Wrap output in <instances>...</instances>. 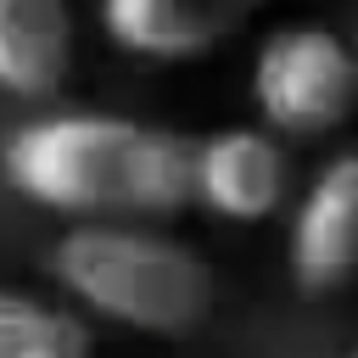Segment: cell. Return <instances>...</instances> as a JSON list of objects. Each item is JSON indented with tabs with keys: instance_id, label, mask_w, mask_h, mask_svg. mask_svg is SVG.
<instances>
[{
	"instance_id": "6da1fadb",
	"label": "cell",
	"mask_w": 358,
	"mask_h": 358,
	"mask_svg": "<svg viewBox=\"0 0 358 358\" xmlns=\"http://www.w3.org/2000/svg\"><path fill=\"white\" fill-rule=\"evenodd\" d=\"M190 151L196 140L134 117L45 112L11 129L0 173L22 201L67 224L173 218L179 207H190Z\"/></svg>"
},
{
	"instance_id": "7a4b0ae2",
	"label": "cell",
	"mask_w": 358,
	"mask_h": 358,
	"mask_svg": "<svg viewBox=\"0 0 358 358\" xmlns=\"http://www.w3.org/2000/svg\"><path fill=\"white\" fill-rule=\"evenodd\" d=\"M56 291L134 336H190L213 313V268L157 218L67 224L50 252Z\"/></svg>"
},
{
	"instance_id": "3957f363",
	"label": "cell",
	"mask_w": 358,
	"mask_h": 358,
	"mask_svg": "<svg viewBox=\"0 0 358 358\" xmlns=\"http://www.w3.org/2000/svg\"><path fill=\"white\" fill-rule=\"evenodd\" d=\"M252 106L280 140L341 129L358 106V50L319 22L274 28L252 56Z\"/></svg>"
},
{
	"instance_id": "277c9868",
	"label": "cell",
	"mask_w": 358,
	"mask_h": 358,
	"mask_svg": "<svg viewBox=\"0 0 358 358\" xmlns=\"http://www.w3.org/2000/svg\"><path fill=\"white\" fill-rule=\"evenodd\" d=\"M291 196V157L280 145V134L263 123H241V129H218L207 140H196L190 151V201L207 207L224 224H263L285 207Z\"/></svg>"
},
{
	"instance_id": "5b68a950",
	"label": "cell",
	"mask_w": 358,
	"mask_h": 358,
	"mask_svg": "<svg viewBox=\"0 0 358 358\" xmlns=\"http://www.w3.org/2000/svg\"><path fill=\"white\" fill-rule=\"evenodd\" d=\"M285 268L302 291H336L358 274V151L330 157L296 196Z\"/></svg>"
},
{
	"instance_id": "8992f818",
	"label": "cell",
	"mask_w": 358,
	"mask_h": 358,
	"mask_svg": "<svg viewBox=\"0 0 358 358\" xmlns=\"http://www.w3.org/2000/svg\"><path fill=\"white\" fill-rule=\"evenodd\" d=\"M268 0H101V28L123 56L196 62L235 39Z\"/></svg>"
},
{
	"instance_id": "52a82bcc",
	"label": "cell",
	"mask_w": 358,
	"mask_h": 358,
	"mask_svg": "<svg viewBox=\"0 0 358 358\" xmlns=\"http://www.w3.org/2000/svg\"><path fill=\"white\" fill-rule=\"evenodd\" d=\"M73 73V11L67 0H0V90L45 101Z\"/></svg>"
},
{
	"instance_id": "ba28073f",
	"label": "cell",
	"mask_w": 358,
	"mask_h": 358,
	"mask_svg": "<svg viewBox=\"0 0 358 358\" xmlns=\"http://www.w3.org/2000/svg\"><path fill=\"white\" fill-rule=\"evenodd\" d=\"M0 358H90V330L78 313L0 285Z\"/></svg>"
},
{
	"instance_id": "9c48e42d",
	"label": "cell",
	"mask_w": 358,
	"mask_h": 358,
	"mask_svg": "<svg viewBox=\"0 0 358 358\" xmlns=\"http://www.w3.org/2000/svg\"><path fill=\"white\" fill-rule=\"evenodd\" d=\"M352 358H358V352H352Z\"/></svg>"
}]
</instances>
